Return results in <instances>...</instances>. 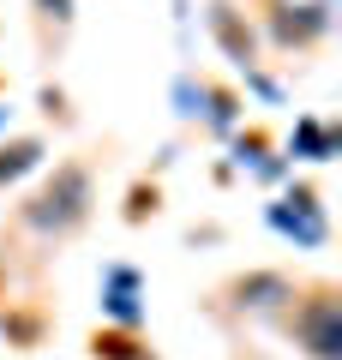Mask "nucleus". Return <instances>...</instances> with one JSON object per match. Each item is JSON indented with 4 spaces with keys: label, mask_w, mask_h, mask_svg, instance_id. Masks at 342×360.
<instances>
[{
    "label": "nucleus",
    "mask_w": 342,
    "mask_h": 360,
    "mask_svg": "<svg viewBox=\"0 0 342 360\" xmlns=\"http://www.w3.org/2000/svg\"><path fill=\"white\" fill-rule=\"evenodd\" d=\"M42 156H49L42 139H6L0 144V186H13V180L30 174V168H42Z\"/></svg>",
    "instance_id": "nucleus-8"
},
{
    "label": "nucleus",
    "mask_w": 342,
    "mask_h": 360,
    "mask_svg": "<svg viewBox=\"0 0 342 360\" xmlns=\"http://www.w3.org/2000/svg\"><path fill=\"white\" fill-rule=\"evenodd\" d=\"M289 336L306 360H342V300H336V288H312L294 307Z\"/></svg>",
    "instance_id": "nucleus-2"
},
{
    "label": "nucleus",
    "mask_w": 342,
    "mask_h": 360,
    "mask_svg": "<svg viewBox=\"0 0 342 360\" xmlns=\"http://www.w3.org/2000/svg\"><path fill=\"white\" fill-rule=\"evenodd\" d=\"M324 30H330L324 0H277V6H270V42H277V49H312Z\"/></svg>",
    "instance_id": "nucleus-3"
},
{
    "label": "nucleus",
    "mask_w": 342,
    "mask_h": 360,
    "mask_svg": "<svg viewBox=\"0 0 342 360\" xmlns=\"http://www.w3.org/2000/svg\"><path fill=\"white\" fill-rule=\"evenodd\" d=\"M90 348H96V360H156L132 330H96V342H90Z\"/></svg>",
    "instance_id": "nucleus-10"
},
{
    "label": "nucleus",
    "mask_w": 342,
    "mask_h": 360,
    "mask_svg": "<svg viewBox=\"0 0 342 360\" xmlns=\"http://www.w3.org/2000/svg\"><path fill=\"white\" fill-rule=\"evenodd\" d=\"M210 37L222 42V54L241 66V72H253V66H258V37H253V25H246L241 6H228V0H210Z\"/></svg>",
    "instance_id": "nucleus-5"
},
{
    "label": "nucleus",
    "mask_w": 342,
    "mask_h": 360,
    "mask_svg": "<svg viewBox=\"0 0 342 360\" xmlns=\"http://www.w3.org/2000/svg\"><path fill=\"white\" fill-rule=\"evenodd\" d=\"M204 103H210V108H204V120H210L216 132H228L234 120H241V103H234L228 90H204Z\"/></svg>",
    "instance_id": "nucleus-11"
},
{
    "label": "nucleus",
    "mask_w": 342,
    "mask_h": 360,
    "mask_svg": "<svg viewBox=\"0 0 342 360\" xmlns=\"http://www.w3.org/2000/svg\"><path fill=\"white\" fill-rule=\"evenodd\" d=\"M294 156H306V162H330V156H336V132H330L324 120H300V127H294Z\"/></svg>",
    "instance_id": "nucleus-9"
},
{
    "label": "nucleus",
    "mask_w": 342,
    "mask_h": 360,
    "mask_svg": "<svg viewBox=\"0 0 342 360\" xmlns=\"http://www.w3.org/2000/svg\"><path fill=\"white\" fill-rule=\"evenodd\" d=\"M102 312H108L120 330H139V324H144V307H139V270L114 264L108 276H102Z\"/></svg>",
    "instance_id": "nucleus-6"
},
{
    "label": "nucleus",
    "mask_w": 342,
    "mask_h": 360,
    "mask_svg": "<svg viewBox=\"0 0 342 360\" xmlns=\"http://www.w3.org/2000/svg\"><path fill=\"white\" fill-rule=\"evenodd\" d=\"M37 13L49 18V25H61V30H66V25H72V13H78V6H72V0H37Z\"/></svg>",
    "instance_id": "nucleus-12"
},
{
    "label": "nucleus",
    "mask_w": 342,
    "mask_h": 360,
    "mask_svg": "<svg viewBox=\"0 0 342 360\" xmlns=\"http://www.w3.org/2000/svg\"><path fill=\"white\" fill-rule=\"evenodd\" d=\"M90 205H96V180H90V168L84 162H61L37 193L18 205V222H25L30 234L61 240V234H72V229L90 222Z\"/></svg>",
    "instance_id": "nucleus-1"
},
{
    "label": "nucleus",
    "mask_w": 342,
    "mask_h": 360,
    "mask_svg": "<svg viewBox=\"0 0 342 360\" xmlns=\"http://www.w3.org/2000/svg\"><path fill=\"white\" fill-rule=\"evenodd\" d=\"M270 222H277L289 240H300V246H324V205H318V193L312 186H294L282 205H270Z\"/></svg>",
    "instance_id": "nucleus-4"
},
{
    "label": "nucleus",
    "mask_w": 342,
    "mask_h": 360,
    "mask_svg": "<svg viewBox=\"0 0 342 360\" xmlns=\"http://www.w3.org/2000/svg\"><path fill=\"white\" fill-rule=\"evenodd\" d=\"M228 295H234V307H241V312H246V307H253V312H270V307H289V300H294V283L282 276V270H246Z\"/></svg>",
    "instance_id": "nucleus-7"
}]
</instances>
